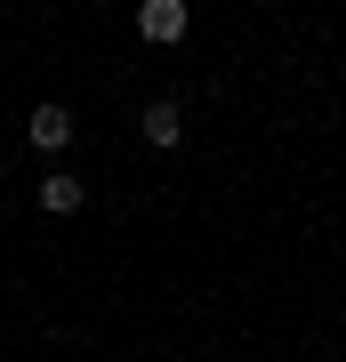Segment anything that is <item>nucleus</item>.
Here are the masks:
<instances>
[{
	"instance_id": "obj_1",
	"label": "nucleus",
	"mask_w": 346,
	"mask_h": 362,
	"mask_svg": "<svg viewBox=\"0 0 346 362\" xmlns=\"http://www.w3.org/2000/svg\"><path fill=\"white\" fill-rule=\"evenodd\" d=\"M185 25H193V8H185V0H145V8H137V33L154 40V49L185 40Z\"/></svg>"
},
{
	"instance_id": "obj_2",
	"label": "nucleus",
	"mask_w": 346,
	"mask_h": 362,
	"mask_svg": "<svg viewBox=\"0 0 346 362\" xmlns=\"http://www.w3.org/2000/svg\"><path fill=\"white\" fill-rule=\"evenodd\" d=\"M25 137H33V153H64V145H73V113H64V105H33V121H25Z\"/></svg>"
},
{
	"instance_id": "obj_3",
	"label": "nucleus",
	"mask_w": 346,
	"mask_h": 362,
	"mask_svg": "<svg viewBox=\"0 0 346 362\" xmlns=\"http://www.w3.org/2000/svg\"><path fill=\"white\" fill-rule=\"evenodd\" d=\"M137 129H145V145L169 153V145H185V105H178V97H154V105L137 113Z\"/></svg>"
},
{
	"instance_id": "obj_4",
	"label": "nucleus",
	"mask_w": 346,
	"mask_h": 362,
	"mask_svg": "<svg viewBox=\"0 0 346 362\" xmlns=\"http://www.w3.org/2000/svg\"><path fill=\"white\" fill-rule=\"evenodd\" d=\"M33 202H40V209H49V218H73V209H81V202H89V194H81V177H73V169H49V177H40V185H33Z\"/></svg>"
},
{
	"instance_id": "obj_5",
	"label": "nucleus",
	"mask_w": 346,
	"mask_h": 362,
	"mask_svg": "<svg viewBox=\"0 0 346 362\" xmlns=\"http://www.w3.org/2000/svg\"><path fill=\"white\" fill-rule=\"evenodd\" d=\"M0 169H8V153H0Z\"/></svg>"
}]
</instances>
